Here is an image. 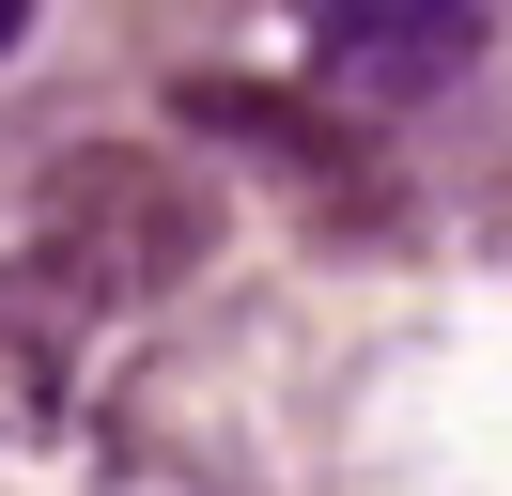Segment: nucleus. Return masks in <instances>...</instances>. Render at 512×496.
<instances>
[{
    "mask_svg": "<svg viewBox=\"0 0 512 496\" xmlns=\"http://www.w3.org/2000/svg\"><path fill=\"white\" fill-rule=\"evenodd\" d=\"M32 248H63V264L94 279V310H140V295H171V279L218 248V217H202V186L156 171V155H63Z\"/></svg>",
    "mask_w": 512,
    "mask_h": 496,
    "instance_id": "obj_1",
    "label": "nucleus"
},
{
    "mask_svg": "<svg viewBox=\"0 0 512 496\" xmlns=\"http://www.w3.org/2000/svg\"><path fill=\"white\" fill-rule=\"evenodd\" d=\"M295 16H311V62L342 93H435L481 47V0H295Z\"/></svg>",
    "mask_w": 512,
    "mask_h": 496,
    "instance_id": "obj_2",
    "label": "nucleus"
},
{
    "mask_svg": "<svg viewBox=\"0 0 512 496\" xmlns=\"http://www.w3.org/2000/svg\"><path fill=\"white\" fill-rule=\"evenodd\" d=\"M94 326H109V310H94V279H78L63 248H16V264H0V434L47 419V388L78 372Z\"/></svg>",
    "mask_w": 512,
    "mask_h": 496,
    "instance_id": "obj_3",
    "label": "nucleus"
},
{
    "mask_svg": "<svg viewBox=\"0 0 512 496\" xmlns=\"http://www.w3.org/2000/svg\"><path fill=\"white\" fill-rule=\"evenodd\" d=\"M171 109H187L218 155H264L280 186H311V202H342V186H357V140H342L326 109H295V93H249V78H187Z\"/></svg>",
    "mask_w": 512,
    "mask_h": 496,
    "instance_id": "obj_4",
    "label": "nucleus"
},
{
    "mask_svg": "<svg viewBox=\"0 0 512 496\" xmlns=\"http://www.w3.org/2000/svg\"><path fill=\"white\" fill-rule=\"evenodd\" d=\"M16 47H32V0H0V62H16Z\"/></svg>",
    "mask_w": 512,
    "mask_h": 496,
    "instance_id": "obj_5",
    "label": "nucleus"
},
{
    "mask_svg": "<svg viewBox=\"0 0 512 496\" xmlns=\"http://www.w3.org/2000/svg\"><path fill=\"white\" fill-rule=\"evenodd\" d=\"M497 248H512V217H497Z\"/></svg>",
    "mask_w": 512,
    "mask_h": 496,
    "instance_id": "obj_6",
    "label": "nucleus"
}]
</instances>
